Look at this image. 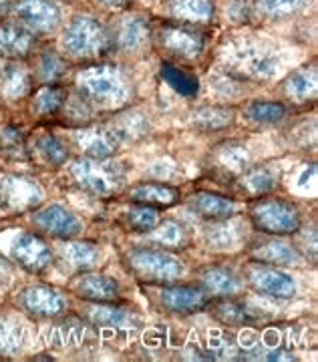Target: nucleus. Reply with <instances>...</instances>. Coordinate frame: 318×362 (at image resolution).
<instances>
[{
  "label": "nucleus",
  "mask_w": 318,
  "mask_h": 362,
  "mask_svg": "<svg viewBox=\"0 0 318 362\" xmlns=\"http://www.w3.org/2000/svg\"><path fill=\"white\" fill-rule=\"evenodd\" d=\"M76 87L85 101L101 107H119L127 101L129 78L115 65H89L76 75Z\"/></svg>",
  "instance_id": "obj_1"
},
{
  "label": "nucleus",
  "mask_w": 318,
  "mask_h": 362,
  "mask_svg": "<svg viewBox=\"0 0 318 362\" xmlns=\"http://www.w3.org/2000/svg\"><path fill=\"white\" fill-rule=\"evenodd\" d=\"M127 270L149 284H167L186 274V264L159 247H131L125 254Z\"/></svg>",
  "instance_id": "obj_2"
},
{
  "label": "nucleus",
  "mask_w": 318,
  "mask_h": 362,
  "mask_svg": "<svg viewBox=\"0 0 318 362\" xmlns=\"http://www.w3.org/2000/svg\"><path fill=\"white\" fill-rule=\"evenodd\" d=\"M250 220L256 230L268 235H293L302 228V216L298 207L282 197L268 195H262L252 206Z\"/></svg>",
  "instance_id": "obj_3"
},
{
  "label": "nucleus",
  "mask_w": 318,
  "mask_h": 362,
  "mask_svg": "<svg viewBox=\"0 0 318 362\" xmlns=\"http://www.w3.org/2000/svg\"><path fill=\"white\" fill-rule=\"evenodd\" d=\"M73 180L93 195L99 197H109L115 192H119L123 187L125 173L119 168V163L111 161V157L107 159H93V157H83L73 163L71 168Z\"/></svg>",
  "instance_id": "obj_4"
},
{
  "label": "nucleus",
  "mask_w": 318,
  "mask_h": 362,
  "mask_svg": "<svg viewBox=\"0 0 318 362\" xmlns=\"http://www.w3.org/2000/svg\"><path fill=\"white\" fill-rule=\"evenodd\" d=\"M63 45L73 57H101L109 47V35L99 21L91 16H75L64 28Z\"/></svg>",
  "instance_id": "obj_5"
},
{
  "label": "nucleus",
  "mask_w": 318,
  "mask_h": 362,
  "mask_svg": "<svg viewBox=\"0 0 318 362\" xmlns=\"http://www.w3.org/2000/svg\"><path fill=\"white\" fill-rule=\"evenodd\" d=\"M246 280L250 288L268 298L288 300L296 294V280L286 272L276 270V266L270 264H252L246 270Z\"/></svg>",
  "instance_id": "obj_6"
},
{
  "label": "nucleus",
  "mask_w": 318,
  "mask_h": 362,
  "mask_svg": "<svg viewBox=\"0 0 318 362\" xmlns=\"http://www.w3.org/2000/svg\"><path fill=\"white\" fill-rule=\"evenodd\" d=\"M42 189L25 175H6L0 180V206L8 211H25L40 204Z\"/></svg>",
  "instance_id": "obj_7"
},
{
  "label": "nucleus",
  "mask_w": 318,
  "mask_h": 362,
  "mask_svg": "<svg viewBox=\"0 0 318 362\" xmlns=\"http://www.w3.org/2000/svg\"><path fill=\"white\" fill-rule=\"evenodd\" d=\"M161 308L171 314H193L210 306V294L202 286L176 284L161 288L159 294Z\"/></svg>",
  "instance_id": "obj_8"
},
{
  "label": "nucleus",
  "mask_w": 318,
  "mask_h": 362,
  "mask_svg": "<svg viewBox=\"0 0 318 362\" xmlns=\"http://www.w3.org/2000/svg\"><path fill=\"white\" fill-rule=\"evenodd\" d=\"M159 45L179 59H195L204 51V35L183 25H166L157 33Z\"/></svg>",
  "instance_id": "obj_9"
},
{
  "label": "nucleus",
  "mask_w": 318,
  "mask_h": 362,
  "mask_svg": "<svg viewBox=\"0 0 318 362\" xmlns=\"http://www.w3.org/2000/svg\"><path fill=\"white\" fill-rule=\"evenodd\" d=\"M18 21L30 33H51L61 21V11L52 0H21L14 6Z\"/></svg>",
  "instance_id": "obj_10"
},
{
  "label": "nucleus",
  "mask_w": 318,
  "mask_h": 362,
  "mask_svg": "<svg viewBox=\"0 0 318 362\" xmlns=\"http://www.w3.org/2000/svg\"><path fill=\"white\" fill-rule=\"evenodd\" d=\"M33 221L42 232L51 233V235L59 238V240H64V242L73 240L83 230V223L75 214L69 211L67 207L59 206V204H51L45 209H38Z\"/></svg>",
  "instance_id": "obj_11"
},
{
  "label": "nucleus",
  "mask_w": 318,
  "mask_h": 362,
  "mask_svg": "<svg viewBox=\"0 0 318 362\" xmlns=\"http://www.w3.org/2000/svg\"><path fill=\"white\" fill-rule=\"evenodd\" d=\"M73 141L79 145V149L85 153V157L93 159H107L113 157L115 151L119 149V137L115 135L111 127H81L75 131Z\"/></svg>",
  "instance_id": "obj_12"
},
{
  "label": "nucleus",
  "mask_w": 318,
  "mask_h": 362,
  "mask_svg": "<svg viewBox=\"0 0 318 362\" xmlns=\"http://www.w3.org/2000/svg\"><path fill=\"white\" fill-rule=\"evenodd\" d=\"M13 258L28 272L45 270L51 264V247L33 233H21L11 247Z\"/></svg>",
  "instance_id": "obj_13"
},
{
  "label": "nucleus",
  "mask_w": 318,
  "mask_h": 362,
  "mask_svg": "<svg viewBox=\"0 0 318 362\" xmlns=\"http://www.w3.org/2000/svg\"><path fill=\"white\" fill-rule=\"evenodd\" d=\"M250 256L256 262L270 264V266H294L300 262V252L294 244L278 240V235L256 240L250 246Z\"/></svg>",
  "instance_id": "obj_14"
},
{
  "label": "nucleus",
  "mask_w": 318,
  "mask_h": 362,
  "mask_svg": "<svg viewBox=\"0 0 318 362\" xmlns=\"http://www.w3.org/2000/svg\"><path fill=\"white\" fill-rule=\"evenodd\" d=\"M21 304L26 312L38 318H52L64 310L63 296L49 286H28L21 294Z\"/></svg>",
  "instance_id": "obj_15"
},
{
  "label": "nucleus",
  "mask_w": 318,
  "mask_h": 362,
  "mask_svg": "<svg viewBox=\"0 0 318 362\" xmlns=\"http://www.w3.org/2000/svg\"><path fill=\"white\" fill-rule=\"evenodd\" d=\"M188 207L195 216L205 221L228 220L236 214V202L226 195L212 194V192H198L188 199Z\"/></svg>",
  "instance_id": "obj_16"
},
{
  "label": "nucleus",
  "mask_w": 318,
  "mask_h": 362,
  "mask_svg": "<svg viewBox=\"0 0 318 362\" xmlns=\"http://www.w3.org/2000/svg\"><path fill=\"white\" fill-rule=\"evenodd\" d=\"M75 294L87 302H117L119 286L103 274H83L76 278Z\"/></svg>",
  "instance_id": "obj_17"
},
{
  "label": "nucleus",
  "mask_w": 318,
  "mask_h": 362,
  "mask_svg": "<svg viewBox=\"0 0 318 362\" xmlns=\"http://www.w3.org/2000/svg\"><path fill=\"white\" fill-rule=\"evenodd\" d=\"M95 330L83 320H64L49 332V342L59 349H83L93 342Z\"/></svg>",
  "instance_id": "obj_18"
},
{
  "label": "nucleus",
  "mask_w": 318,
  "mask_h": 362,
  "mask_svg": "<svg viewBox=\"0 0 318 362\" xmlns=\"http://www.w3.org/2000/svg\"><path fill=\"white\" fill-rule=\"evenodd\" d=\"M129 199L135 204H143V206H152L155 209L159 207L176 206L179 199V192L171 185L166 183H155V181H143V183H135L129 189Z\"/></svg>",
  "instance_id": "obj_19"
},
{
  "label": "nucleus",
  "mask_w": 318,
  "mask_h": 362,
  "mask_svg": "<svg viewBox=\"0 0 318 362\" xmlns=\"http://www.w3.org/2000/svg\"><path fill=\"white\" fill-rule=\"evenodd\" d=\"M202 288L210 296L229 298L234 296L240 288V280L234 272L226 266H205L200 270Z\"/></svg>",
  "instance_id": "obj_20"
},
{
  "label": "nucleus",
  "mask_w": 318,
  "mask_h": 362,
  "mask_svg": "<svg viewBox=\"0 0 318 362\" xmlns=\"http://www.w3.org/2000/svg\"><path fill=\"white\" fill-rule=\"evenodd\" d=\"M236 57L240 59V66L248 75H254L258 78L272 77L278 71V59L274 54H270L258 45H246L240 51L236 52Z\"/></svg>",
  "instance_id": "obj_21"
},
{
  "label": "nucleus",
  "mask_w": 318,
  "mask_h": 362,
  "mask_svg": "<svg viewBox=\"0 0 318 362\" xmlns=\"http://www.w3.org/2000/svg\"><path fill=\"white\" fill-rule=\"evenodd\" d=\"M35 45V35L23 25L4 23L0 26V52L6 57H25Z\"/></svg>",
  "instance_id": "obj_22"
},
{
  "label": "nucleus",
  "mask_w": 318,
  "mask_h": 362,
  "mask_svg": "<svg viewBox=\"0 0 318 362\" xmlns=\"http://www.w3.org/2000/svg\"><path fill=\"white\" fill-rule=\"evenodd\" d=\"M85 316L91 326H101V328H121L133 322L131 312L121 306H115V302H91Z\"/></svg>",
  "instance_id": "obj_23"
},
{
  "label": "nucleus",
  "mask_w": 318,
  "mask_h": 362,
  "mask_svg": "<svg viewBox=\"0 0 318 362\" xmlns=\"http://www.w3.org/2000/svg\"><path fill=\"white\" fill-rule=\"evenodd\" d=\"M61 259L67 268L85 272L101 262V252L89 242H67L61 246Z\"/></svg>",
  "instance_id": "obj_24"
},
{
  "label": "nucleus",
  "mask_w": 318,
  "mask_h": 362,
  "mask_svg": "<svg viewBox=\"0 0 318 362\" xmlns=\"http://www.w3.org/2000/svg\"><path fill=\"white\" fill-rule=\"evenodd\" d=\"M147 40H149V25L145 18L133 14V16H127L121 21L119 30H117V45L123 51H141Z\"/></svg>",
  "instance_id": "obj_25"
},
{
  "label": "nucleus",
  "mask_w": 318,
  "mask_h": 362,
  "mask_svg": "<svg viewBox=\"0 0 318 362\" xmlns=\"http://www.w3.org/2000/svg\"><path fill=\"white\" fill-rule=\"evenodd\" d=\"M28 73L21 63L2 61L0 63V95L6 99H21L28 90Z\"/></svg>",
  "instance_id": "obj_26"
},
{
  "label": "nucleus",
  "mask_w": 318,
  "mask_h": 362,
  "mask_svg": "<svg viewBox=\"0 0 318 362\" xmlns=\"http://www.w3.org/2000/svg\"><path fill=\"white\" fill-rule=\"evenodd\" d=\"M212 316L226 326H250L258 320L256 312L238 300H220L212 308Z\"/></svg>",
  "instance_id": "obj_27"
},
{
  "label": "nucleus",
  "mask_w": 318,
  "mask_h": 362,
  "mask_svg": "<svg viewBox=\"0 0 318 362\" xmlns=\"http://www.w3.org/2000/svg\"><path fill=\"white\" fill-rule=\"evenodd\" d=\"M276 183H278V175L268 165H256L248 171H242V177H240L242 189H246L250 195H256V197H262V195L274 192Z\"/></svg>",
  "instance_id": "obj_28"
},
{
  "label": "nucleus",
  "mask_w": 318,
  "mask_h": 362,
  "mask_svg": "<svg viewBox=\"0 0 318 362\" xmlns=\"http://www.w3.org/2000/svg\"><path fill=\"white\" fill-rule=\"evenodd\" d=\"M191 123L200 131H220L226 129L234 123V111L222 105H208L193 111Z\"/></svg>",
  "instance_id": "obj_29"
},
{
  "label": "nucleus",
  "mask_w": 318,
  "mask_h": 362,
  "mask_svg": "<svg viewBox=\"0 0 318 362\" xmlns=\"http://www.w3.org/2000/svg\"><path fill=\"white\" fill-rule=\"evenodd\" d=\"M109 127L119 137L121 143L135 141V139L143 137L147 133V129H149L147 121L137 111H127V113H121V115L113 117V121H111Z\"/></svg>",
  "instance_id": "obj_30"
},
{
  "label": "nucleus",
  "mask_w": 318,
  "mask_h": 362,
  "mask_svg": "<svg viewBox=\"0 0 318 362\" xmlns=\"http://www.w3.org/2000/svg\"><path fill=\"white\" fill-rule=\"evenodd\" d=\"M159 75H161V78L166 81L167 85L176 90L178 95H181V97H188V99H190V97H195L198 90H200L198 77H193L190 73H186L183 69L171 65V63H161V66H159Z\"/></svg>",
  "instance_id": "obj_31"
},
{
  "label": "nucleus",
  "mask_w": 318,
  "mask_h": 362,
  "mask_svg": "<svg viewBox=\"0 0 318 362\" xmlns=\"http://www.w3.org/2000/svg\"><path fill=\"white\" fill-rule=\"evenodd\" d=\"M286 93L298 101L312 99L317 95V66H302L294 71L286 81Z\"/></svg>",
  "instance_id": "obj_32"
},
{
  "label": "nucleus",
  "mask_w": 318,
  "mask_h": 362,
  "mask_svg": "<svg viewBox=\"0 0 318 362\" xmlns=\"http://www.w3.org/2000/svg\"><path fill=\"white\" fill-rule=\"evenodd\" d=\"M171 14L188 23H205L214 14L212 0H171Z\"/></svg>",
  "instance_id": "obj_33"
},
{
  "label": "nucleus",
  "mask_w": 318,
  "mask_h": 362,
  "mask_svg": "<svg viewBox=\"0 0 318 362\" xmlns=\"http://www.w3.org/2000/svg\"><path fill=\"white\" fill-rule=\"evenodd\" d=\"M125 226H127L131 232L137 233H149L159 223V211L152 206H143V204H137V206L129 207L125 211Z\"/></svg>",
  "instance_id": "obj_34"
},
{
  "label": "nucleus",
  "mask_w": 318,
  "mask_h": 362,
  "mask_svg": "<svg viewBox=\"0 0 318 362\" xmlns=\"http://www.w3.org/2000/svg\"><path fill=\"white\" fill-rule=\"evenodd\" d=\"M205 240L212 244L214 247H234L240 240V230L236 223H232L228 220H220V221H210L208 230H205Z\"/></svg>",
  "instance_id": "obj_35"
},
{
  "label": "nucleus",
  "mask_w": 318,
  "mask_h": 362,
  "mask_svg": "<svg viewBox=\"0 0 318 362\" xmlns=\"http://www.w3.org/2000/svg\"><path fill=\"white\" fill-rule=\"evenodd\" d=\"M248 119H252L254 123H280L286 117V107L278 101H252L246 109Z\"/></svg>",
  "instance_id": "obj_36"
},
{
  "label": "nucleus",
  "mask_w": 318,
  "mask_h": 362,
  "mask_svg": "<svg viewBox=\"0 0 318 362\" xmlns=\"http://www.w3.org/2000/svg\"><path fill=\"white\" fill-rule=\"evenodd\" d=\"M37 153L49 165H63L69 159V149L51 133H42L37 137Z\"/></svg>",
  "instance_id": "obj_37"
},
{
  "label": "nucleus",
  "mask_w": 318,
  "mask_h": 362,
  "mask_svg": "<svg viewBox=\"0 0 318 362\" xmlns=\"http://www.w3.org/2000/svg\"><path fill=\"white\" fill-rule=\"evenodd\" d=\"M64 90L57 85H47L38 90L35 97V109L38 115H55L64 107Z\"/></svg>",
  "instance_id": "obj_38"
},
{
  "label": "nucleus",
  "mask_w": 318,
  "mask_h": 362,
  "mask_svg": "<svg viewBox=\"0 0 318 362\" xmlns=\"http://www.w3.org/2000/svg\"><path fill=\"white\" fill-rule=\"evenodd\" d=\"M217 163L224 171L229 173H242L248 165V153L242 145L238 143H226L220 151H217Z\"/></svg>",
  "instance_id": "obj_39"
},
{
  "label": "nucleus",
  "mask_w": 318,
  "mask_h": 362,
  "mask_svg": "<svg viewBox=\"0 0 318 362\" xmlns=\"http://www.w3.org/2000/svg\"><path fill=\"white\" fill-rule=\"evenodd\" d=\"M25 344V328L13 320H0V354H16Z\"/></svg>",
  "instance_id": "obj_40"
},
{
  "label": "nucleus",
  "mask_w": 318,
  "mask_h": 362,
  "mask_svg": "<svg viewBox=\"0 0 318 362\" xmlns=\"http://www.w3.org/2000/svg\"><path fill=\"white\" fill-rule=\"evenodd\" d=\"M152 238L155 244L164 246H178L183 242V230L176 221H159L152 230Z\"/></svg>",
  "instance_id": "obj_41"
},
{
  "label": "nucleus",
  "mask_w": 318,
  "mask_h": 362,
  "mask_svg": "<svg viewBox=\"0 0 318 362\" xmlns=\"http://www.w3.org/2000/svg\"><path fill=\"white\" fill-rule=\"evenodd\" d=\"M64 73V65L61 57L55 51H45L38 59V75L45 83H52Z\"/></svg>",
  "instance_id": "obj_42"
},
{
  "label": "nucleus",
  "mask_w": 318,
  "mask_h": 362,
  "mask_svg": "<svg viewBox=\"0 0 318 362\" xmlns=\"http://www.w3.org/2000/svg\"><path fill=\"white\" fill-rule=\"evenodd\" d=\"M305 4L306 0H258L260 11L270 16H288L300 11Z\"/></svg>",
  "instance_id": "obj_43"
},
{
  "label": "nucleus",
  "mask_w": 318,
  "mask_h": 362,
  "mask_svg": "<svg viewBox=\"0 0 318 362\" xmlns=\"http://www.w3.org/2000/svg\"><path fill=\"white\" fill-rule=\"evenodd\" d=\"M0 149L13 157H26L25 143H23L21 131L14 129V127H6V129L2 131L0 133Z\"/></svg>",
  "instance_id": "obj_44"
},
{
  "label": "nucleus",
  "mask_w": 318,
  "mask_h": 362,
  "mask_svg": "<svg viewBox=\"0 0 318 362\" xmlns=\"http://www.w3.org/2000/svg\"><path fill=\"white\" fill-rule=\"evenodd\" d=\"M228 14L232 21H246L250 14V6L246 0H232L228 6Z\"/></svg>",
  "instance_id": "obj_45"
},
{
  "label": "nucleus",
  "mask_w": 318,
  "mask_h": 362,
  "mask_svg": "<svg viewBox=\"0 0 318 362\" xmlns=\"http://www.w3.org/2000/svg\"><path fill=\"white\" fill-rule=\"evenodd\" d=\"M264 361H296V356H294V354H288V352H282V350H278V352H270V354H266V356H264Z\"/></svg>",
  "instance_id": "obj_46"
},
{
  "label": "nucleus",
  "mask_w": 318,
  "mask_h": 362,
  "mask_svg": "<svg viewBox=\"0 0 318 362\" xmlns=\"http://www.w3.org/2000/svg\"><path fill=\"white\" fill-rule=\"evenodd\" d=\"M11 278V264L0 256V282H6Z\"/></svg>",
  "instance_id": "obj_47"
},
{
  "label": "nucleus",
  "mask_w": 318,
  "mask_h": 362,
  "mask_svg": "<svg viewBox=\"0 0 318 362\" xmlns=\"http://www.w3.org/2000/svg\"><path fill=\"white\" fill-rule=\"evenodd\" d=\"M103 6H109V8H119V6H125L127 0H99Z\"/></svg>",
  "instance_id": "obj_48"
},
{
  "label": "nucleus",
  "mask_w": 318,
  "mask_h": 362,
  "mask_svg": "<svg viewBox=\"0 0 318 362\" xmlns=\"http://www.w3.org/2000/svg\"><path fill=\"white\" fill-rule=\"evenodd\" d=\"M4 6H6V0H0V13L4 11Z\"/></svg>",
  "instance_id": "obj_49"
},
{
  "label": "nucleus",
  "mask_w": 318,
  "mask_h": 362,
  "mask_svg": "<svg viewBox=\"0 0 318 362\" xmlns=\"http://www.w3.org/2000/svg\"><path fill=\"white\" fill-rule=\"evenodd\" d=\"M64 2H75V0H64Z\"/></svg>",
  "instance_id": "obj_50"
}]
</instances>
